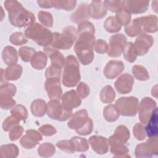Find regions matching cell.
Segmentation results:
<instances>
[{"label": "cell", "instance_id": "1", "mask_svg": "<svg viewBox=\"0 0 158 158\" xmlns=\"http://www.w3.org/2000/svg\"><path fill=\"white\" fill-rule=\"evenodd\" d=\"M77 31L78 38L75 44L74 51L81 64L88 65L94 59V27L90 22L83 21L78 25Z\"/></svg>", "mask_w": 158, "mask_h": 158}, {"label": "cell", "instance_id": "2", "mask_svg": "<svg viewBox=\"0 0 158 158\" xmlns=\"http://www.w3.org/2000/svg\"><path fill=\"white\" fill-rule=\"evenodd\" d=\"M4 6L9 13V22L17 27L31 25L35 21L34 15L25 9L21 3L17 1H6Z\"/></svg>", "mask_w": 158, "mask_h": 158}, {"label": "cell", "instance_id": "3", "mask_svg": "<svg viewBox=\"0 0 158 158\" xmlns=\"http://www.w3.org/2000/svg\"><path fill=\"white\" fill-rule=\"evenodd\" d=\"M80 80L79 64L73 56L69 55L65 60L62 83L67 87H73L78 84Z\"/></svg>", "mask_w": 158, "mask_h": 158}, {"label": "cell", "instance_id": "4", "mask_svg": "<svg viewBox=\"0 0 158 158\" xmlns=\"http://www.w3.org/2000/svg\"><path fill=\"white\" fill-rule=\"evenodd\" d=\"M78 31L75 27L67 26L62 30V33H53L51 46L56 49H69L77 40Z\"/></svg>", "mask_w": 158, "mask_h": 158}, {"label": "cell", "instance_id": "5", "mask_svg": "<svg viewBox=\"0 0 158 158\" xmlns=\"http://www.w3.org/2000/svg\"><path fill=\"white\" fill-rule=\"evenodd\" d=\"M25 35L38 45L47 46L51 44L53 33L38 23H33L25 31Z\"/></svg>", "mask_w": 158, "mask_h": 158}, {"label": "cell", "instance_id": "6", "mask_svg": "<svg viewBox=\"0 0 158 158\" xmlns=\"http://www.w3.org/2000/svg\"><path fill=\"white\" fill-rule=\"evenodd\" d=\"M115 106L121 115L133 117L138 112V99L133 96L120 98L116 101Z\"/></svg>", "mask_w": 158, "mask_h": 158}, {"label": "cell", "instance_id": "7", "mask_svg": "<svg viewBox=\"0 0 158 158\" xmlns=\"http://www.w3.org/2000/svg\"><path fill=\"white\" fill-rule=\"evenodd\" d=\"M47 114L51 118L62 122L71 117L72 110L64 109L59 100H51L47 105Z\"/></svg>", "mask_w": 158, "mask_h": 158}, {"label": "cell", "instance_id": "8", "mask_svg": "<svg viewBox=\"0 0 158 158\" xmlns=\"http://www.w3.org/2000/svg\"><path fill=\"white\" fill-rule=\"evenodd\" d=\"M158 142L156 138H149L146 142L139 144L135 149L136 157H151L157 154Z\"/></svg>", "mask_w": 158, "mask_h": 158}, {"label": "cell", "instance_id": "9", "mask_svg": "<svg viewBox=\"0 0 158 158\" xmlns=\"http://www.w3.org/2000/svg\"><path fill=\"white\" fill-rule=\"evenodd\" d=\"M127 42V38L122 33L116 34L110 38L108 46V56L112 57H120Z\"/></svg>", "mask_w": 158, "mask_h": 158}, {"label": "cell", "instance_id": "10", "mask_svg": "<svg viewBox=\"0 0 158 158\" xmlns=\"http://www.w3.org/2000/svg\"><path fill=\"white\" fill-rule=\"evenodd\" d=\"M156 102L151 98L146 97L142 99L138 106L139 118L141 122L147 124L152 113L156 109Z\"/></svg>", "mask_w": 158, "mask_h": 158}, {"label": "cell", "instance_id": "11", "mask_svg": "<svg viewBox=\"0 0 158 158\" xmlns=\"http://www.w3.org/2000/svg\"><path fill=\"white\" fill-rule=\"evenodd\" d=\"M89 118L86 110L81 109L76 112L72 116L67 123V125L70 128L75 130L77 132L86 125Z\"/></svg>", "mask_w": 158, "mask_h": 158}, {"label": "cell", "instance_id": "12", "mask_svg": "<svg viewBox=\"0 0 158 158\" xmlns=\"http://www.w3.org/2000/svg\"><path fill=\"white\" fill-rule=\"evenodd\" d=\"M154 43V38L152 36L146 33L140 34L136 39L134 44L137 55L142 56L146 54L149 49Z\"/></svg>", "mask_w": 158, "mask_h": 158}, {"label": "cell", "instance_id": "13", "mask_svg": "<svg viewBox=\"0 0 158 158\" xmlns=\"http://www.w3.org/2000/svg\"><path fill=\"white\" fill-rule=\"evenodd\" d=\"M45 89L51 100H59L62 95V89L60 83V78L53 77L47 78L45 85Z\"/></svg>", "mask_w": 158, "mask_h": 158}, {"label": "cell", "instance_id": "14", "mask_svg": "<svg viewBox=\"0 0 158 158\" xmlns=\"http://www.w3.org/2000/svg\"><path fill=\"white\" fill-rule=\"evenodd\" d=\"M134 83L133 77L129 73L120 75L115 82V88L120 94H127L132 90Z\"/></svg>", "mask_w": 158, "mask_h": 158}, {"label": "cell", "instance_id": "15", "mask_svg": "<svg viewBox=\"0 0 158 158\" xmlns=\"http://www.w3.org/2000/svg\"><path fill=\"white\" fill-rule=\"evenodd\" d=\"M81 102L78 93L73 89L66 92L61 98V104L64 109L72 110L73 109L78 107Z\"/></svg>", "mask_w": 158, "mask_h": 158}, {"label": "cell", "instance_id": "16", "mask_svg": "<svg viewBox=\"0 0 158 158\" xmlns=\"http://www.w3.org/2000/svg\"><path fill=\"white\" fill-rule=\"evenodd\" d=\"M141 33H154L157 30V18L156 15H149L148 16L137 18Z\"/></svg>", "mask_w": 158, "mask_h": 158}, {"label": "cell", "instance_id": "17", "mask_svg": "<svg viewBox=\"0 0 158 158\" xmlns=\"http://www.w3.org/2000/svg\"><path fill=\"white\" fill-rule=\"evenodd\" d=\"M42 140L41 134L34 130H28L26 135L20 140V143L25 149H32Z\"/></svg>", "mask_w": 158, "mask_h": 158}, {"label": "cell", "instance_id": "18", "mask_svg": "<svg viewBox=\"0 0 158 158\" xmlns=\"http://www.w3.org/2000/svg\"><path fill=\"white\" fill-rule=\"evenodd\" d=\"M124 69V64L120 60H110L107 62L104 69L105 77L110 80L114 79L118 76Z\"/></svg>", "mask_w": 158, "mask_h": 158}, {"label": "cell", "instance_id": "19", "mask_svg": "<svg viewBox=\"0 0 158 158\" xmlns=\"http://www.w3.org/2000/svg\"><path fill=\"white\" fill-rule=\"evenodd\" d=\"M130 138V131L124 125L118 126L112 136L109 139L108 143L110 146L117 144H125Z\"/></svg>", "mask_w": 158, "mask_h": 158}, {"label": "cell", "instance_id": "20", "mask_svg": "<svg viewBox=\"0 0 158 158\" xmlns=\"http://www.w3.org/2000/svg\"><path fill=\"white\" fill-rule=\"evenodd\" d=\"M122 4L123 9L130 14L143 13L149 7V1H122Z\"/></svg>", "mask_w": 158, "mask_h": 158}, {"label": "cell", "instance_id": "21", "mask_svg": "<svg viewBox=\"0 0 158 158\" xmlns=\"http://www.w3.org/2000/svg\"><path fill=\"white\" fill-rule=\"evenodd\" d=\"M89 142L94 151L99 154H103L108 151V139L101 136H92L89 139Z\"/></svg>", "mask_w": 158, "mask_h": 158}, {"label": "cell", "instance_id": "22", "mask_svg": "<svg viewBox=\"0 0 158 158\" xmlns=\"http://www.w3.org/2000/svg\"><path fill=\"white\" fill-rule=\"evenodd\" d=\"M44 51L50 58L51 65L60 69H62L65 63V59L61 52L52 47H45Z\"/></svg>", "mask_w": 158, "mask_h": 158}, {"label": "cell", "instance_id": "23", "mask_svg": "<svg viewBox=\"0 0 158 158\" xmlns=\"http://www.w3.org/2000/svg\"><path fill=\"white\" fill-rule=\"evenodd\" d=\"M91 16L89 6L86 3L81 4L78 9L72 14L71 20L73 23L86 21Z\"/></svg>", "mask_w": 158, "mask_h": 158}, {"label": "cell", "instance_id": "24", "mask_svg": "<svg viewBox=\"0 0 158 158\" xmlns=\"http://www.w3.org/2000/svg\"><path fill=\"white\" fill-rule=\"evenodd\" d=\"M91 17L94 19H100L107 14V7L104 1H92L90 6Z\"/></svg>", "mask_w": 158, "mask_h": 158}, {"label": "cell", "instance_id": "25", "mask_svg": "<svg viewBox=\"0 0 158 158\" xmlns=\"http://www.w3.org/2000/svg\"><path fill=\"white\" fill-rule=\"evenodd\" d=\"M145 128V132L149 138H156L158 133L157 129V109L152 113Z\"/></svg>", "mask_w": 158, "mask_h": 158}, {"label": "cell", "instance_id": "26", "mask_svg": "<svg viewBox=\"0 0 158 158\" xmlns=\"http://www.w3.org/2000/svg\"><path fill=\"white\" fill-rule=\"evenodd\" d=\"M2 57L4 62L8 65L16 64L18 61V55L17 51L12 46H7L2 51Z\"/></svg>", "mask_w": 158, "mask_h": 158}, {"label": "cell", "instance_id": "27", "mask_svg": "<svg viewBox=\"0 0 158 158\" xmlns=\"http://www.w3.org/2000/svg\"><path fill=\"white\" fill-rule=\"evenodd\" d=\"M22 70V67L19 64L10 65L4 70V79L6 80H17L20 77Z\"/></svg>", "mask_w": 158, "mask_h": 158}, {"label": "cell", "instance_id": "28", "mask_svg": "<svg viewBox=\"0 0 158 158\" xmlns=\"http://www.w3.org/2000/svg\"><path fill=\"white\" fill-rule=\"evenodd\" d=\"M31 111L35 117H43L47 112V105L41 99H37L33 101L31 105Z\"/></svg>", "mask_w": 158, "mask_h": 158}, {"label": "cell", "instance_id": "29", "mask_svg": "<svg viewBox=\"0 0 158 158\" xmlns=\"http://www.w3.org/2000/svg\"><path fill=\"white\" fill-rule=\"evenodd\" d=\"M31 66L36 70L43 69L47 63V56L45 53L38 51L33 56L30 60Z\"/></svg>", "mask_w": 158, "mask_h": 158}, {"label": "cell", "instance_id": "30", "mask_svg": "<svg viewBox=\"0 0 158 158\" xmlns=\"http://www.w3.org/2000/svg\"><path fill=\"white\" fill-rule=\"evenodd\" d=\"M120 115L115 105L109 104L104 107L103 110V116L104 118L109 122H113L117 120Z\"/></svg>", "mask_w": 158, "mask_h": 158}, {"label": "cell", "instance_id": "31", "mask_svg": "<svg viewBox=\"0 0 158 158\" xmlns=\"http://www.w3.org/2000/svg\"><path fill=\"white\" fill-rule=\"evenodd\" d=\"M19 154L18 147L13 144L2 145L1 147V156L3 158H14Z\"/></svg>", "mask_w": 158, "mask_h": 158}, {"label": "cell", "instance_id": "32", "mask_svg": "<svg viewBox=\"0 0 158 158\" xmlns=\"http://www.w3.org/2000/svg\"><path fill=\"white\" fill-rule=\"evenodd\" d=\"M123 53L125 59L129 62H135L138 56L134 44L131 42L125 44L123 49Z\"/></svg>", "mask_w": 158, "mask_h": 158}, {"label": "cell", "instance_id": "33", "mask_svg": "<svg viewBox=\"0 0 158 158\" xmlns=\"http://www.w3.org/2000/svg\"><path fill=\"white\" fill-rule=\"evenodd\" d=\"M115 98V93L113 88L110 85L104 87L100 93V99L104 103H110Z\"/></svg>", "mask_w": 158, "mask_h": 158}, {"label": "cell", "instance_id": "34", "mask_svg": "<svg viewBox=\"0 0 158 158\" xmlns=\"http://www.w3.org/2000/svg\"><path fill=\"white\" fill-rule=\"evenodd\" d=\"M110 151L114 157H128L129 149L123 145V144H117L110 146Z\"/></svg>", "mask_w": 158, "mask_h": 158}, {"label": "cell", "instance_id": "35", "mask_svg": "<svg viewBox=\"0 0 158 158\" xmlns=\"http://www.w3.org/2000/svg\"><path fill=\"white\" fill-rule=\"evenodd\" d=\"M104 28L109 33H115L120 30L122 26L118 22L115 17L107 18L104 23Z\"/></svg>", "mask_w": 158, "mask_h": 158}, {"label": "cell", "instance_id": "36", "mask_svg": "<svg viewBox=\"0 0 158 158\" xmlns=\"http://www.w3.org/2000/svg\"><path fill=\"white\" fill-rule=\"evenodd\" d=\"M55 152V146L52 144L49 143L42 144L38 149V155L43 157H51L54 154Z\"/></svg>", "mask_w": 158, "mask_h": 158}, {"label": "cell", "instance_id": "37", "mask_svg": "<svg viewBox=\"0 0 158 158\" xmlns=\"http://www.w3.org/2000/svg\"><path fill=\"white\" fill-rule=\"evenodd\" d=\"M75 147V149L77 152H85L89 148L87 140L85 138L79 136L72 137L70 139Z\"/></svg>", "mask_w": 158, "mask_h": 158}, {"label": "cell", "instance_id": "38", "mask_svg": "<svg viewBox=\"0 0 158 158\" xmlns=\"http://www.w3.org/2000/svg\"><path fill=\"white\" fill-rule=\"evenodd\" d=\"M132 73L135 77L140 81L148 80L149 78V73L146 69L139 65H135L132 67Z\"/></svg>", "mask_w": 158, "mask_h": 158}, {"label": "cell", "instance_id": "39", "mask_svg": "<svg viewBox=\"0 0 158 158\" xmlns=\"http://www.w3.org/2000/svg\"><path fill=\"white\" fill-rule=\"evenodd\" d=\"M52 6L57 9H63L65 10H71L76 6V1H52Z\"/></svg>", "mask_w": 158, "mask_h": 158}, {"label": "cell", "instance_id": "40", "mask_svg": "<svg viewBox=\"0 0 158 158\" xmlns=\"http://www.w3.org/2000/svg\"><path fill=\"white\" fill-rule=\"evenodd\" d=\"M125 31L130 37H134L135 36L141 34V29L137 18L134 19L131 24L128 25V26L125 27Z\"/></svg>", "mask_w": 158, "mask_h": 158}, {"label": "cell", "instance_id": "41", "mask_svg": "<svg viewBox=\"0 0 158 158\" xmlns=\"http://www.w3.org/2000/svg\"><path fill=\"white\" fill-rule=\"evenodd\" d=\"M11 115L19 119V120H25L28 117V112L27 109L22 105L19 104L14 107L11 111Z\"/></svg>", "mask_w": 158, "mask_h": 158}, {"label": "cell", "instance_id": "42", "mask_svg": "<svg viewBox=\"0 0 158 158\" xmlns=\"http://www.w3.org/2000/svg\"><path fill=\"white\" fill-rule=\"evenodd\" d=\"M19 55L24 62H29L31 60L33 56L36 54L35 49L27 46H23L19 49Z\"/></svg>", "mask_w": 158, "mask_h": 158}, {"label": "cell", "instance_id": "43", "mask_svg": "<svg viewBox=\"0 0 158 158\" xmlns=\"http://www.w3.org/2000/svg\"><path fill=\"white\" fill-rule=\"evenodd\" d=\"M1 96L12 97L15 94L16 87L12 83H4L1 86Z\"/></svg>", "mask_w": 158, "mask_h": 158}, {"label": "cell", "instance_id": "44", "mask_svg": "<svg viewBox=\"0 0 158 158\" xmlns=\"http://www.w3.org/2000/svg\"><path fill=\"white\" fill-rule=\"evenodd\" d=\"M39 20L41 23L47 27H52L53 23V18L51 13L46 11H40L38 14Z\"/></svg>", "mask_w": 158, "mask_h": 158}, {"label": "cell", "instance_id": "45", "mask_svg": "<svg viewBox=\"0 0 158 158\" xmlns=\"http://www.w3.org/2000/svg\"><path fill=\"white\" fill-rule=\"evenodd\" d=\"M56 146L60 150L69 154H72L75 151L74 145L71 140H61L57 141Z\"/></svg>", "mask_w": 158, "mask_h": 158}, {"label": "cell", "instance_id": "46", "mask_svg": "<svg viewBox=\"0 0 158 158\" xmlns=\"http://www.w3.org/2000/svg\"><path fill=\"white\" fill-rule=\"evenodd\" d=\"M115 19L120 25H129V23L131 20V14L129 13L125 9H123L120 12L116 14Z\"/></svg>", "mask_w": 158, "mask_h": 158}, {"label": "cell", "instance_id": "47", "mask_svg": "<svg viewBox=\"0 0 158 158\" xmlns=\"http://www.w3.org/2000/svg\"><path fill=\"white\" fill-rule=\"evenodd\" d=\"M22 32H15L12 33L9 37L10 42L16 46H19L26 43L28 40Z\"/></svg>", "mask_w": 158, "mask_h": 158}, {"label": "cell", "instance_id": "48", "mask_svg": "<svg viewBox=\"0 0 158 158\" xmlns=\"http://www.w3.org/2000/svg\"><path fill=\"white\" fill-rule=\"evenodd\" d=\"M107 9L114 12H119L123 9L122 1H104Z\"/></svg>", "mask_w": 158, "mask_h": 158}, {"label": "cell", "instance_id": "49", "mask_svg": "<svg viewBox=\"0 0 158 158\" xmlns=\"http://www.w3.org/2000/svg\"><path fill=\"white\" fill-rule=\"evenodd\" d=\"M20 121V120H19V119H17V118H15L12 115L10 116H9L4 120L3 122V124H2L3 130L5 131H10V130L12 127L18 125Z\"/></svg>", "mask_w": 158, "mask_h": 158}, {"label": "cell", "instance_id": "50", "mask_svg": "<svg viewBox=\"0 0 158 158\" xmlns=\"http://www.w3.org/2000/svg\"><path fill=\"white\" fill-rule=\"evenodd\" d=\"M133 133L136 139L141 141L146 138V132L144 128L143 127L141 123H137L133 127Z\"/></svg>", "mask_w": 158, "mask_h": 158}, {"label": "cell", "instance_id": "51", "mask_svg": "<svg viewBox=\"0 0 158 158\" xmlns=\"http://www.w3.org/2000/svg\"><path fill=\"white\" fill-rule=\"evenodd\" d=\"M23 132V128L22 126L17 125L12 127L9 131V139L10 141H16L18 139Z\"/></svg>", "mask_w": 158, "mask_h": 158}, {"label": "cell", "instance_id": "52", "mask_svg": "<svg viewBox=\"0 0 158 158\" xmlns=\"http://www.w3.org/2000/svg\"><path fill=\"white\" fill-rule=\"evenodd\" d=\"M0 104L1 107L2 109L8 110L14 107L15 104V101L14 100L12 97H0Z\"/></svg>", "mask_w": 158, "mask_h": 158}, {"label": "cell", "instance_id": "53", "mask_svg": "<svg viewBox=\"0 0 158 158\" xmlns=\"http://www.w3.org/2000/svg\"><path fill=\"white\" fill-rule=\"evenodd\" d=\"M77 90L78 94L82 99L86 98L89 94V86L85 83L83 82H81L78 84V85L77 86Z\"/></svg>", "mask_w": 158, "mask_h": 158}, {"label": "cell", "instance_id": "54", "mask_svg": "<svg viewBox=\"0 0 158 158\" xmlns=\"http://www.w3.org/2000/svg\"><path fill=\"white\" fill-rule=\"evenodd\" d=\"M94 49L96 52L99 54H104L106 53L108 50V44L107 43L101 40H98L94 44Z\"/></svg>", "mask_w": 158, "mask_h": 158}, {"label": "cell", "instance_id": "55", "mask_svg": "<svg viewBox=\"0 0 158 158\" xmlns=\"http://www.w3.org/2000/svg\"><path fill=\"white\" fill-rule=\"evenodd\" d=\"M61 70L59 68H57L55 67H53L52 65L48 67V69L46 70L45 75L46 78H53V77H57L60 78L61 75Z\"/></svg>", "mask_w": 158, "mask_h": 158}, {"label": "cell", "instance_id": "56", "mask_svg": "<svg viewBox=\"0 0 158 158\" xmlns=\"http://www.w3.org/2000/svg\"><path fill=\"white\" fill-rule=\"evenodd\" d=\"M39 131L43 135L46 136H52V135L56 134V128L53 126H52L51 125H48V124L43 125L41 127H40L39 128Z\"/></svg>", "mask_w": 158, "mask_h": 158}, {"label": "cell", "instance_id": "57", "mask_svg": "<svg viewBox=\"0 0 158 158\" xmlns=\"http://www.w3.org/2000/svg\"><path fill=\"white\" fill-rule=\"evenodd\" d=\"M93 121L91 118H89V120H88L86 125L81 130L77 131V133L80 135H88L91 133L93 130Z\"/></svg>", "mask_w": 158, "mask_h": 158}, {"label": "cell", "instance_id": "58", "mask_svg": "<svg viewBox=\"0 0 158 158\" xmlns=\"http://www.w3.org/2000/svg\"><path fill=\"white\" fill-rule=\"evenodd\" d=\"M37 2L39 6L42 8H51L53 7L52 1H38Z\"/></svg>", "mask_w": 158, "mask_h": 158}, {"label": "cell", "instance_id": "59", "mask_svg": "<svg viewBox=\"0 0 158 158\" xmlns=\"http://www.w3.org/2000/svg\"><path fill=\"white\" fill-rule=\"evenodd\" d=\"M157 85H156L154 88H152V95L154 96V97L157 98Z\"/></svg>", "mask_w": 158, "mask_h": 158}]
</instances>
